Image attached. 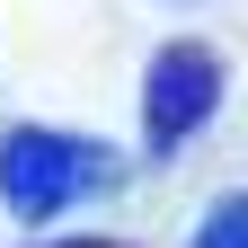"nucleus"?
I'll return each mask as SVG.
<instances>
[{"label": "nucleus", "instance_id": "nucleus-1", "mask_svg": "<svg viewBox=\"0 0 248 248\" xmlns=\"http://www.w3.org/2000/svg\"><path fill=\"white\" fill-rule=\"evenodd\" d=\"M107 177H115V160H107L98 142H80V133H45V124H27V133L0 142V195H9L18 222H53L62 204L98 195Z\"/></svg>", "mask_w": 248, "mask_h": 248}, {"label": "nucleus", "instance_id": "nucleus-2", "mask_svg": "<svg viewBox=\"0 0 248 248\" xmlns=\"http://www.w3.org/2000/svg\"><path fill=\"white\" fill-rule=\"evenodd\" d=\"M222 107V62H213L204 45H169L160 62H151V151H177L204 133V115Z\"/></svg>", "mask_w": 248, "mask_h": 248}, {"label": "nucleus", "instance_id": "nucleus-3", "mask_svg": "<svg viewBox=\"0 0 248 248\" xmlns=\"http://www.w3.org/2000/svg\"><path fill=\"white\" fill-rule=\"evenodd\" d=\"M195 248H248V195H222V204H213Z\"/></svg>", "mask_w": 248, "mask_h": 248}, {"label": "nucleus", "instance_id": "nucleus-4", "mask_svg": "<svg viewBox=\"0 0 248 248\" xmlns=\"http://www.w3.org/2000/svg\"><path fill=\"white\" fill-rule=\"evenodd\" d=\"M53 248H115V239H53Z\"/></svg>", "mask_w": 248, "mask_h": 248}]
</instances>
